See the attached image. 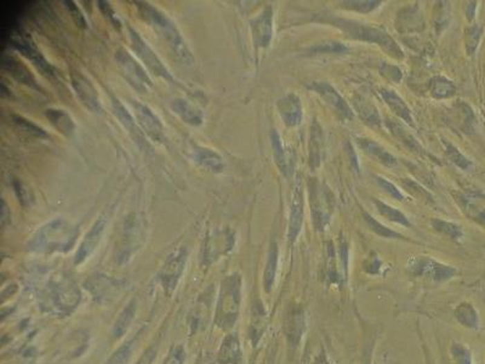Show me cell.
I'll return each instance as SVG.
<instances>
[{"instance_id":"1","label":"cell","mask_w":485,"mask_h":364,"mask_svg":"<svg viewBox=\"0 0 485 364\" xmlns=\"http://www.w3.org/2000/svg\"><path fill=\"white\" fill-rule=\"evenodd\" d=\"M314 21L336 27L347 35L348 38L378 45L386 54L392 56L393 59L401 60L404 57L402 49L396 43V40L381 27L329 14L317 15V17H314Z\"/></svg>"},{"instance_id":"2","label":"cell","mask_w":485,"mask_h":364,"mask_svg":"<svg viewBox=\"0 0 485 364\" xmlns=\"http://www.w3.org/2000/svg\"><path fill=\"white\" fill-rule=\"evenodd\" d=\"M80 230L72 222L62 217L54 219L35 232V236L28 242L27 249L35 254H66L73 249L77 243Z\"/></svg>"},{"instance_id":"3","label":"cell","mask_w":485,"mask_h":364,"mask_svg":"<svg viewBox=\"0 0 485 364\" xmlns=\"http://www.w3.org/2000/svg\"><path fill=\"white\" fill-rule=\"evenodd\" d=\"M38 306L42 312L54 317H69L78 309L82 293L73 282L51 281L38 293Z\"/></svg>"},{"instance_id":"4","label":"cell","mask_w":485,"mask_h":364,"mask_svg":"<svg viewBox=\"0 0 485 364\" xmlns=\"http://www.w3.org/2000/svg\"><path fill=\"white\" fill-rule=\"evenodd\" d=\"M138 12L143 20L157 30L158 35L167 42V45L172 48V53L181 60L183 64H192L194 59L192 56L191 51L187 46L186 42L182 37L181 32L177 28V26L172 22L167 14L159 10L156 6H151L149 3L145 1H136Z\"/></svg>"},{"instance_id":"5","label":"cell","mask_w":485,"mask_h":364,"mask_svg":"<svg viewBox=\"0 0 485 364\" xmlns=\"http://www.w3.org/2000/svg\"><path fill=\"white\" fill-rule=\"evenodd\" d=\"M241 306V277L239 273L226 276L221 282L220 293L216 302L214 323L219 329L228 331L239 318Z\"/></svg>"},{"instance_id":"6","label":"cell","mask_w":485,"mask_h":364,"mask_svg":"<svg viewBox=\"0 0 485 364\" xmlns=\"http://www.w3.org/2000/svg\"><path fill=\"white\" fill-rule=\"evenodd\" d=\"M309 194L312 222L317 231H324L330 224L333 212V194L317 179H309Z\"/></svg>"},{"instance_id":"7","label":"cell","mask_w":485,"mask_h":364,"mask_svg":"<svg viewBox=\"0 0 485 364\" xmlns=\"http://www.w3.org/2000/svg\"><path fill=\"white\" fill-rule=\"evenodd\" d=\"M128 286V283L123 280L95 273L84 282V288L89 291L93 302L98 305H109L118 300Z\"/></svg>"},{"instance_id":"8","label":"cell","mask_w":485,"mask_h":364,"mask_svg":"<svg viewBox=\"0 0 485 364\" xmlns=\"http://www.w3.org/2000/svg\"><path fill=\"white\" fill-rule=\"evenodd\" d=\"M119 71L129 84L140 93H148L153 87L152 79L149 78L146 69H143L138 60L125 49H119L116 53Z\"/></svg>"},{"instance_id":"9","label":"cell","mask_w":485,"mask_h":364,"mask_svg":"<svg viewBox=\"0 0 485 364\" xmlns=\"http://www.w3.org/2000/svg\"><path fill=\"white\" fill-rule=\"evenodd\" d=\"M409 272L415 277H421L433 282H446L454 278L457 270L452 266L444 265L431 256H415L408 264Z\"/></svg>"},{"instance_id":"10","label":"cell","mask_w":485,"mask_h":364,"mask_svg":"<svg viewBox=\"0 0 485 364\" xmlns=\"http://www.w3.org/2000/svg\"><path fill=\"white\" fill-rule=\"evenodd\" d=\"M187 259H188V251L186 246H180L179 249L172 251V254L167 256L162 269L158 272V282L161 283V286L167 295H172L176 289L177 284L181 280L183 271L186 267Z\"/></svg>"},{"instance_id":"11","label":"cell","mask_w":485,"mask_h":364,"mask_svg":"<svg viewBox=\"0 0 485 364\" xmlns=\"http://www.w3.org/2000/svg\"><path fill=\"white\" fill-rule=\"evenodd\" d=\"M10 43L17 51H20L21 54L25 56L26 59L30 60V62L35 64L37 69L40 71V73L43 74L44 77L54 78L56 75V71L53 67V64L45 59L43 54L35 46V42L26 32L24 30L12 32Z\"/></svg>"},{"instance_id":"12","label":"cell","mask_w":485,"mask_h":364,"mask_svg":"<svg viewBox=\"0 0 485 364\" xmlns=\"http://www.w3.org/2000/svg\"><path fill=\"white\" fill-rule=\"evenodd\" d=\"M129 35H130V43H131L134 53L136 54L138 59L141 60L145 67H147L148 71L154 75L172 82L174 78L169 72V69L165 67V64H163L159 56L153 51L152 48L148 45L147 42L140 35L138 30H134L133 27H129Z\"/></svg>"},{"instance_id":"13","label":"cell","mask_w":485,"mask_h":364,"mask_svg":"<svg viewBox=\"0 0 485 364\" xmlns=\"http://www.w3.org/2000/svg\"><path fill=\"white\" fill-rule=\"evenodd\" d=\"M307 88L311 89L315 94H318L341 120H351L354 117V112L351 109V106L330 84L327 82H312L307 84Z\"/></svg>"},{"instance_id":"14","label":"cell","mask_w":485,"mask_h":364,"mask_svg":"<svg viewBox=\"0 0 485 364\" xmlns=\"http://www.w3.org/2000/svg\"><path fill=\"white\" fill-rule=\"evenodd\" d=\"M71 84H72V88L77 95V98L80 100V102L86 109H90L93 113L102 112V104H101L98 89L95 88L93 82L88 77H85L79 71L72 69L71 71Z\"/></svg>"},{"instance_id":"15","label":"cell","mask_w":485,"mask_h":364,"mask_svg":"<svg viewBox=\"0 0 485 364\" xmlns=\"http://www.w3.org/2000/svg\"><path fill=\"white\" fill-rule=\"evenodd\" d=\"M134 113L135 119L143 133L147 135L152 141L163 143L165 141V130L162 120L157 114L148 107L147 104H143L140 101H133Z\"/></svg>"},{"instance_id":"16","label":"cell","mask_w":485,"mask_h":364,"mask_svg":"<svg viewBox=\"0 0 485 364\" xmlns=\"http://www.w3.org/2000/svg\"><path fill=\"white\" fill-rule=\"evenodd\" d=\"M461 210L472 221L485 228V194L478 191H466L456 196Z\"/></svg>"},{"instance_id":"17","label":"cell","mask_w":485,"mask_h":364,"mask_svg":"<svg viewBox=\"0 0 485 364\" xmlns=\"http://www.w3.org/2000/svg\"><path fill=\"white\" fill-rule=\"evenodd\" d=\"M106 226H107V220H106V217H100L98 221L93 224L91 228L89 230L88 233L84 237L80 246H79L78 251H77L75 257H74V264L75 265H82L85 261L88 260L90 256L93 255L95 251L98 249V246H100V243L102 241L103 233H104Z\"/></svg>"},{"instance_id":"18","label":"cell","mask_w":485,"mask_h":364,"mask_svg":"<svg viewBox=\"0 0 485 364\" xmlns=\"http://www.w3.org/2000/svg\"><path fill=\"white\" fill-rule=\"evenodd\" d=\"M251 35L257 48H267L271 44L273 37V9L271 6L251 21Z\"/></svg>"},{"instance_id":"19","label":"cell","mask_w":485,"mask_h":364,"mask_svg":"<svg viewBox=\"0 0 485 364\" xmlns=\"http://www.w3.org/2000/svg\"><path fill=\"white\" fill-rule=\"evenodd\" d=\"M1 69L10 74L11 77L17 80L19 83L24 84L28 88L35 89V90L39 91V84L37 82L33 73L30 72V69L22 61H20L15 56L6 54L3 55L1 56Z\"/></svg>"},{"instance_id":"20","label":"cell","mask_w":485,"mask_h":364,"mask_svg":"<svg viewBox=\"0 0 485 364\" xmlns=\"http://www.w3.org/2000/svg\"><path fill=\"white\" fill-rule=\"evenodd\" d=\"M277 109L280 112V118L284 122L285 125L290 128L298 127L304 118V109L301 104V100L298 95L288 94L284 98L278 100Z\"/></svg>"},{"instance_id":"21","label":"cell","mask_w":485,"mask_h":364,"mask_svg":"<svg viewBox=\"0 0 485 364\" xmlns=\"http://www.w3.org/2000/svg\"><path fill=\"white\" fill-rule=\"evenodd\" d=\"M304 215V192H302V188L298 185L295 188L294 196L290 207L289 227H288V239L290 244H294L299 237L300 232L302 230Z\"/></svg>"},{"instance_id":"22","label":"cell","mask_w":485,"mask_h":364,"mask_svg":"<svg viewBox=\"0 0 485 364\" xmlns=\"http://www.w3.org/2000/svg\"><path fill=\"white\" fill-rule=\"evenodd\" d=\"M111 101H112L113 113L117 117L119 123L123 125V128L128 131L129 135L133 138L134 141L138 143V146L145 145L147 147L146 141H145V135H143L140 125L136 123V119L134 118L127 107L119 100L112 98Z\"/></svg>"},{"instance_id":"23","label":"cell","mask_w":485,"mask_h":364,"mask_svg":"<svg viewBox=\"0 0 485 364\" xmlns=\"http://www.w3.org/2000/svg\"><path fill=\"white\" fill-rule=\"evenodd\" d=\"M284 331L291 346L299 344L304 331V312L300 306H291L284 318Z\"/></svg>"},{"instance_id":"24","label":"cell","mask_w":485,"mask_h":364,"mask_svg":"<svg viewBox=\"0 0 485 364\" xmlns=\"http://www.w3.org/2000/svg\"><path fill=\"white\" fill-rule=\"evenodd\" d=\"M235 246V238L230 233H216L206 242L205 251L203 254V264L210 265L212 261H215L220 255H223L227 251H232Z\"/></svg>"},{"instance_id":"25","label":"cell","mask_w":485,"mask_h":364,"mask_svg":"<svg viewBox=\"0 0 485 364\" xmlns=\"http://www.w3.org/2000/svg\"><path fill=\"white\" fill-rule=\"evenodd\" d=\"M241 358H243V351H241L238 333L233 331L226 335L216 356V362L219 364H239Z\"/></svg>"},{"instance_id":"26","label":"cell","mask_w":485,"mask_h":364,"mask_svg":"<svg viewBox=\"0 0 485 364\" xmlns=\"http://www.w3.org/2000/svg\"><path fill=\"white\" fill-rule=\"evenodd\" d=\"M356 143L364 153L368 154L369 157L374 158L376 162L381 163L385 167H393L397 165L396 157L372 138H357Z\"/></svg>"},{"instance_id":"27","label":"cell","mask_w":485,"mask_h":364,"mask_svg":"<svg viewBox=\"0 0 485 364\" xmlns=\"http://www.w3.org/2000/svg\"><path fill=\"white\" fill-rule=\"evenodd\" d=\"M385 123H386V127H387L388 130L391 131L393 136L397 138L399 143H403L408 149H410L412 152L420 154V156L426 154L420 143L417 141V138H414V135L399 120L387 118Z\"/></svg>"},{"instance_id":"28","label":"cell","mask_w":485,"mask_h":364,"mask_svg":"<svg viewBox=\"0 0 485 364\" xmlns=\"http://www.w3.org/2000/svg\"><path fill=\"white\" fill-rule=\"evenodd\" d=\"M324 157L323 129L317 119H314L311 127L309 136V167L314 170L320 167Z\"/></svg>"},{"instance_id":"29","label":"cell","mask_w":485,"mask_h":364,"mask_svg":"<svg viewBox=\"0 0 485 364\" xmlns=\"http://www.w3.org/2000/svg\"><path fill=\"white\" fill-rule=\"evenodd\" d=\"M193 159L206 172H221L225 167L223 158L211 148L196 146L193 149Z\"/></svg>"},{"instance_id":"30","label":"cell","mask_w":485,"mask_h":364,"mask_svg":"<svg viewBox=\"0 0 485 364\" xmlns=\"http://www.w3.org/2000/svg\"><path fill=\"white\" fill-rule=\"evenodd\" d=\"M352 104L354 112L359 116V118L362 119L364 123L368 124L370 127L381 125V117L378 114V109L370 100L360 95H356L353 96Z\"/></svg>"},{"instance_id":"31","label":"cell","mask_w":485,"mask_h":364,"mask_svg":"<svg viewBox=\"0 0 485 364\" xmlns=\"http://www.w3.org/2000/svg\"><path fill=\"white\" fill-rule=\"evenodd\" d=\"M266 325H267V311L262 301L255 299L251 310V323L249 335L251 343L254 346L259 344L262 335L265 333Z\"/></svg>"},{"instance_id":"32","label":"cell","mask_w":485,"mask_h":364,"mask_svg":"<svg viewBox=\"0 0 485 364\" xmlns=\"http://www.w3.org/2000/svg\"><path fill=\"white\" fill-rule=\"evenodd\" d=\"M380 95L383 98L385 104H387L391 109L393 113L397 117L403 119L407 124L414 125V119H412V111L408 107V104L404 102V100L399 95L391 89H381Z\"/></svg>"},{"instance_id":"33","label":"cell","mask_w":485,"mask_h":364,"mask_svg":"<svg viewBox=\"0 0 485 364\" xmlns=\"http://www.w3.org/2000/svg\"><path fill=\"white\" fill-rule=\"evenodd\" d=\"M136 310H138L136 299L129 301L128 305L124 307L123 311L119 313L117 320L113 325L112 336L114 339H122L124 335L128 333V330L130 329V327L135 320Z\"/></svg>"},{"instance_id":"34","label":"cell","mask_w":485,"mask_h":364,"mask_svg":"<svg viewBox=\"0 0 485 364\" xmlns=\"http://www.w3.org/2000/svg\"><path fill=\"white\" fill-rule=\"evenodd\" d=\"M45 117L49 119L50 124L57 131L71 138L75 131V123L73 118L66 111L60 109H49L45 111Z\"/></svg>"},{"instance_id":"35","label":"cell","mask_w":485,"mask_h":364,"mask_svg":"<svg viewBox=\"0 0 485 364\" xmlns=\"http://www.w3.org/2000/svg\"><path fill=\"white\" fill-rule=\"evenodd\" d=\"M172 109L174 113H176L185 123L199 127L204 122V117L199 109H196L193 104L183 99L174 100L172 102Z\"/></svg>"},{"instance_id":"36","label":"cell","mask_w":485,"mask_h":364,"mask_svg":"<svg viewBox=\"0 0 485 364\" xmlns=\"http://www.w3.org/2000/svg\"><path fill=\"white\" fill-rule=\"evenodd\" d=\"M278 260H280V249L277 242L272 241L267 254L265 272H264V288L266 293H271L275 286L277 271H278Z\"/></svg>"},{"instance_id":"37","label":"cell","mask_w":485,"mask_h":364,"mask_svg":"<svg viewBox=\"0 0 485 364\" xmlns=\"http://www.w3.org/2000/svg\"><path fill=\"white\" fill-rule=\"evenodd\" d=\"M423 26V19L417 6H408L398 15L397 28L399 32L420 30Z\"/></svg>"},{"instance_id":"38","label":"cell","mask_w":485,"mask_h":364,"mask_svg":"<svg viewBox=\"0 0 485 364\" xmlns=\"http://www.w3.org/2000/svg\"><path fill=\"white\" fill-rule=\"evenodd\" d=\"M454 315L456 320L467 329L475 330L479 328V315L470 302H461L454 311Z\"/></svg>"},{"instance_id":"39","label":"cell","mask_w":485,"mask_h":364,"mask_svg":"<svg viewBox=\"0 0 485 364\" xmlns=\"http://www.w3.org/2000/svg\"><path fill=\"white\" fill-rule=\"evenodd\" d=\"M428 87L432 96L437 100L449 99L456 94L455 84L441 75L433 77L430 80Z\"/></svg>"},{"instance_id":"40","label":"cell","mask_w":485,"mask_h":364,"mask_svg":"<svg viewBox=\"0 0 485 364\" xmlns=\"http://www.w3.org/2000/svg\"><path fill=\"white\" fill-rule=\"evenodd\" d=\"M374 204H375V207L378 209V212L381 214V217H386L390 221L398 224V225H402V226H412L409 219H408L401 210H398L396 208L388 206L386 203L381 202L378 198H374Z\"/></svg>"},{"instance_id":"41","label":"cell","mask_w":485,"mask_h":364,"mask_svg":"<svg viewBox=\"0 0 485 364\" xmlns=\"http://www.w3.org/2000/svg\"><path fill=\"white\" fill-rule=\"evenodd\" d=\"M271 143H272L273 157H275V164H277V167H278L280 172H282L284 176H288V172H289L288 159H286V156H285V151L284 147H283V143H282V138H280V134L277 133V130H272V133H271Z\"/></svg>"},{"instance_id":"42","label":"cell","mask_w":485,"mask_h":364,"mask_svg":"<svg viewBox=\"0 0 485 364\" xmlns=\"http://www.w3.org/2000/svg\"><path fill=\"white\" fill-rule=\"evenodd\" d=\"M10 120L12 125L17 130L22 131V133L27 134L30 136H35V138H48V134H46L44 129L40 128L39 125L30 122V120L22 117V116L12 114V116H10Z\"/></svg>"},{"instance_id":"43","label":"cell","mask_w":485,"mask_h":364,"mask_svg":"<svg viewBox=\"0 0 485 364\" xmlns=\"http://www.w3.org/2000/svg\"><path fill=\"white\" fill-rule=\"evenodd\" d=\"M140 334H141V331H138V335H135L133 339L129 340L125 344L122 345L117 351H114L112 356L107 359V362L104 364H129L130 359L133 357L134 347L136 345Z\"/></svg>"},{"instance_id":"44","label":"cell","mask_w":485,"mask_h":364,"mask_svg":"<svg viewBox=\"0 0 485 364\" xmlns=\"http://www.w3.org/2000/svg\"><path fill=\"white\" fill-rule=\"evenodd\" d=\"M431 225L437 232L446 235L452 241L460 242L464 238L462 227L456 225L454 222L446 221L441 219H432Z\"/></svg>"},{"instance_id":"45","label":"cell","mask_w":485,"mask_h":364,"mask_svg":"<svg viewBox=\"0 0 485 364\" xmlns=\"http://www.w3.org/2000/svg\"><path fill=\"white\" fill-rule=\"evenodd\" d=\"M363 217H364V221L368 225L369 228L372 231L375 232L378 236L383 237V238H391V239H407L401 233L393 231L391 228L383 225L381 222H378L375 217H372L368 212H363Z\"/></svg>"},{"instance_id":"46","label":"cell","mask_w":485,"mask_h":364,"mask_svg":"<svg viewBox=\"0 0 485 364\" xmlns=\"http://www.w3.org/2000/svg\"><path fill=\"white\" fill-rule=\"evenodd\" d=\"M347 51L346 45L335 40L315 44L309 50V54H346Z\"/></svg>"},{"instance_id":"47","label":"cell","mask_w":485,"mask_h":364,"mask_svg":"<svg viewBox=\"0 0 485 364\" xmlns=\"http://www.w3.org/2000/svg\"><path fill=\"white\" fill-rule=\"evenodd\" d=\"M401 182H402L403 188L407 190L408 192L410 193L412 197L417 198L419 201H423V202H433L431 193L422 188L419 182L410 180V179H402Z\"/></svg>"},{"instance_id":"48","label":"cell","mask_w":485,"mask_h":364,"mask_svg":"<svg viewBox=\"0 0 485 364\" xmlns=\"http://www.w3.org/2000/svg\"><path fill=\"white\" fill-rule=\"evenodd\" d=\"M446 146V157L450 159L451 163H454L456 167H460L462 170H467L472 167V162L468 158H466L462 153L460 152L459 148L455 147L452 143L444 141Z\"/></svg>"},{"instance_id":"49","label":"cell","mask_w":485,"mask_h":364,"mask_svg":"<svg viewBox=\"0 0 485 364\" xmlns=\"http://www.w3.org/2000/svg\"><path fill=\"white\" fill-rule=\"evenodd\" d=\"M482 27L479 25H472L466 30L465 43L466 51L467 54L473 55L479 44L480 37H482Z\"/></svg>"},{"instance_id":"50","label":"cell","mask_w":485,"mask_h":364,"mask_svg":"<svg viewBox=\"0 0 485 364\" xmlns=\"http://www.w3.org/2000/svg\"><path fill=\"white\" fill-rule=\"evenodd\" d=\"M341 8L347 9V10L358 11L362 14H368L372 11L378 9V6H381V1H359V0H353V1H342L340 3Z\"/></svg>"},{"instance_id":"51","label":"cell","mask_w":485,"mask_h":364,"mask_svg":"<svg viewBox=\"0 0 485 364\" xmlns=\"http://www.w3.org/2000/svg\"><path fill=\"white\" fill-rule=\"evenodd\" d=\"M450 352L455 364H472V354L466 345L455 343L451 346Z\"/></svg>"},{"instance_id":"52","label":"cell","mask_w":485,"mask_h":364,"mask_svg":"<svg viewBox=\"0 0 485 364\" xmlns=\"http://www.w3.org/2000/svg\"><path fill=\"white\" fill-rule=\"evenodd\" d=\"M12 188L15 190L16 196L19 198V202L24 207H30L33 203V194L30 192V188L26 186L24 182L20 180H14L12 181Z\"/></svg>"},{"instance_id":"53","label":"cell","mask_w":485,"mask_h":364,"mask_svg":"<svg viewBox=\"0 0 485 364\" xmlns=\"http://www.w3.org/2000/svg\"><path fill=\"white\" fill-rule=\"evenodd\" d=\"M98 6L103 17H104L106 20L109 21V22L114 26V28L120 30V28H122V22L119 20L117 12L114 11L111 4H109L108 1H104V0H98Z\"/></svg>"},{"instance_id":"54","label":"cell","mask_w":485,"mask_h":364,"mask_svg":"<svg viewBox=\"0 0 485 364\" xmlns=\"http://www.w3.org/2000/svg\"><path fill=\"white\" fill-rule=\"evenodd\" d=\"M64 4L67 8L69 14H71V17L73 19L74 24L78 26L79 28L86 30L88 28V22L85 20V16L83 15L82 10L79 9L78 6H75V3L69 0V1H64Z\"/></svg>"},{"instance_id":"55","label":"cell","mask_w":485,"mask_h":364,"mask_svg":"<svg viewBox=\"0 0 485 364\" xmlns=\"http://www.w3.org/2000/svg\"><path fill=\"white\" fill-rule=\"evenodd\" d=\"M380 73L383 74L385 78L392 82V83H401V80L403 78L402 71L397 66H393V64H386L383 62L380 67Z\"/></svg>"},{"instance_id":"56","label":"cell","mask_w":485,"mask_h":364,"mask_svg":"<svg viewBox=\"0 0 485 364\" xmlns=\"http://www.w3.org/2000/svg\"><path fill=\"white\" fill-rule=\"evenodd\" d=\"M185 361H186V349L182 345H176L170 349L163 364H185Z\"/></svg>"},{"instance_id":"57","label":"cell","mask_w":485,"mask_h":364,"mask_svg":"<svg viewBox=\"0 0 485 364\" xmlns=\"http://www.w3.org/2000/svg\"><path fill=\"white\" fill-rule=\"evenodd\" d=\"M376 180H378V185H380L391 197L397 199V201H403V199H404V196H403V193L401 192V190H399L394 183L387 181L386 179H383V177L381 176L376 177Z\"/></svg>"},{"instance_id":"58","label":"cell","mask_w":485,"mask_h":364,"mask_svg":"<svg viewBox=\"0 0 485 364\" xmlns=\"http://www.w3.org/2000/svg\"><path fill=\"white\" fill-rule=\"evenodd\" d=\"M364 270L369 275H380L381 270H383V261L378 259L376 254H373L368 260H365L364 262Z\"/></svg>"},{"instance_id":"59","label":"cell","mask_w":485,"mask_h":364,"mask_svg":"<svg viewBox=\"0 0 485 364\" xmlns=\"http://www.w3.org/2000/svg\"><path fill=\"white\" fill-rule=\"evenodd\" d=\"M158 349L156 346H149L143 356L140 357L136 364H153V362L157 358Z\"/></svg>"},{"instance_id":"60","label":"cell","mask_w":485,"mask_h":364,"mask_svg":"<svg viewBox=\"0 0 485 364\" xmlns=\"http://www.w3.org/2000/svg\"><path fill=\"white\" fill-rule=\"evenodd\" d=\"M10 209L6 206V201L1 199V207H0V224H1V227L4 228L8 224H10Z\"/></svg>"},{"instance_id":"61","label":"cell","mask_w":485,"mask_h":364,"mask_svg":"<svg viewBox=\"0 0 485 364\" xmlns=\"http://www.w3.org/2000/svg\"><path fill=\"white\" fill-rule=\"evenodd\" d=\"M475 9H477V3H475V1H473V3H468L467 10H466V14H467V19H468V20L472 21L475 19Z\"/></svg>"},{"instance_id":"62","label":"cell","mask_w":485,"mask_h":364,"mask_svg":"<svg viewBox=\"0 0 485 364\" xmlns=\"http://www.w3.org/2000/svg\"><path fill=\"white\" fill-rule=\"evenodd\" d=\"M314 364H328V362L325 361V358H324V357H320V358H318L317 359V361H315V363Z\"/></svg>"}]
</instances>
